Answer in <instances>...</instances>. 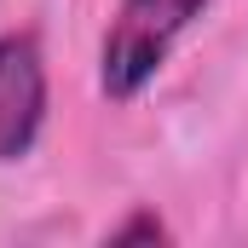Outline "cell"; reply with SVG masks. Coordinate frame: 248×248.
Instances as JSON below:
<instances>
[{"label":"cell","mask_w":248,"mask_h":248,"mask_svg":"<svg viewBox=\"0 0 248 248\" xmlns=\"http://www.w3.org/2000/svg\"><path fill=\"white\" fill-rule=\"evenodd\" d=\"M127 237H168V231L144 214V219H133V225H122V231H116V243H127Z\"/></svg>","instance_id":"obj_3"},{"label":"cell","mask_w":248,"mask_h":248,"mask_svg":"<svg viewBox=\"0 0 248 248\" xmlns=\"http://www.w3.org/2000/svg\"><path fill=\"white\" fill-rule=\"evenodd\" d=\"M46 122V63L35 35L0 41V162H17L35 150Z\"/></svg>","instance_id":"obj_2"},{"label":"cell","mask_w":248,"mask_h":248,"mask_svg":"<svg viewBox=\"0 0 248 248\" xmlns=\"http://www.w3.org/2000/svg\"><path fill=\"white\" fill-rule=\"evenodd\" d=\"M202 6L208 0H122L116 23L104 35V58H98L104 98H116V104L139 98L156 81V69L168 63L173 41L202 17Z\"/></svg>","instance_id":"obj_1"}]
</instances>
